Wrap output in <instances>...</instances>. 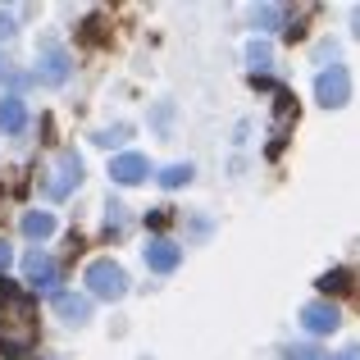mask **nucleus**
I'll return each mask as SVG.
<instances>
[{
	"mask_svg": "<svg viewBox=\"0 0 360 360\" xmlns=\"http://www.w3.org/2000/svg\"><path fill=\"white\" fill-rule=\"evenodd\" d=\"M87 288H91V297H101V301H119L123 292H128V274H123L115 260H91L87 264Z\"/></svg>",
	"mask_w": 360,
	"mask_h": 360,
	"instance_id": "nucleus-1",
	"label": "nucleus"
},
{
	"mask_svg": "<svg viewBox=\"0 0 360 360\" xmlns=\"http://www.w3.org/2000/svg\"><path fill=\"white\" fill-rule=\"evenodd\" d=\"M315 96L324 110H342L347 101H352V73H347V64H328L324 73L315 78Z\"/></svg>",
	"mask_w": 360,
	"mask_h": 360,
	"instance_id": "nucleus-2",
	"label": "nucleus"
},
{
	"mask_svg": "<svg viewBox=\"0 0 360 360\" xmlns=\"http://www.w3.org/2000/svg\"><path fill=\"white\" fill-rule=\"evenodd\" d=\"M23 274H27V288H32V292H51V297H55V278H60V269H55V260L46 251L32 246V251L23 255Z\"/></svg>",
	"mask_w": 360,
	"mask_h": 360,
	"instance_id": "nucleus-3",
	"label": "nucleus"
},
{
	"mask_svg": "<svg viewBox=\"0 0 360 360\" xmlns=\"http://www.w3.org/2000/svg\"><path fill=\"white\" fill-rule=\"evenodd\" d=\"M110 178H115L119 187H137V183L150 178V160L137 155V150H123V155L110 160Z\"/></svg>",
	"mask_w": 360,
	"mask_h": 360,
	"instance_id": "nucleus-4",
	"label": "nucleus"
},
{
	"mask_svg": "<svg viewBox=\"0 0 360 360\" xmlns=\"http://www.w3.org/2000/svg\"><path fill=\"white\" fill-rule=\"evenodd\" d=\"M338 324H342V310H338L333 301H310V306L301 310V328H306V333H333Z\"/></svg>",
	"mask_w": 360,
	"mask_h": 360,
	"instance_id": "nucleus-5",
	"label": "nucleus"
},
{
	"mask_svg": "<svg viewBox=\"0 0 360 360\" xmlns=\"http://www.w3.org/2000/svg\"><path fill=\"white\" fill-rule=\"evenodd\" d=\"M69 69H73V60L64 51H51V55H41L37 60V82H46V87H60L64 78H69Z\"/></svg>",
	"mask_w": 360,
	"mask_h": 360,
	"instance_id": "nucleus-6",
	"label": "nucleus"
},
{
	"mask_svg": "<svg viewBox=\"0 0 360 360\" xmlns=\"http://www.w3.org/2000/svg\"><path fill=\"white\" fill-rule=\"evenodd\" d=\"M178 260H183L178 242H169V238H155V242H146V264H150L155 274H169V269H178Z\"/></svg>",
	"mask_w": 360,
	"mask_h": 360,
	"instance_id": "nucleus-7",
	"label": "nucleus"
},
{
	"mask_svg": "<svg viewBox=\"0 0 360 360\" xmlns=\"http://www.w3.org/2000/svg\"><path fill=\"white\" fill-rule=\"evenodd\" d=\"M55 169H60V174H55V183H51V196H69L73 187L82 183V160L69 150V155H60V165H55Z\"/></svg>",
	"mask_w": 360,
	"mask_h": 360,
	"instance_id": "nucleus-8",
	"label": "nucleus"
},
{
	"mask_svg": "<svg viewBox=\"0 0 360 360\" xmlns=\"http://www.w3.org/2000/svg\"><path fill=\"white\" fill-rule=\"evenodd\" d=\"M55 310H60V319H69V324H87V315H91L82 292H55Z\"/></svg>",
	"mask_w": 360,
	"mask_h": 360,
	"instance_id": "nucleus-9",
	"label": "nucleus"
},
{
	"mask_svg": "<svg viewBox=\"0 0 360 360\" xmlns=\"http://www.w3.org/2000/svg\"><path fill=\"white\" fill-rule=\"evenodd\" d=\"M23 128H27L23 96H0V132H23Z\"/></svg>",
	"mask_w": 360,
	"mask_h": 360,
	"instance_id": "nucleus-10",
	"label": "nucleus"
},
{
	"mask_svg": "<svg viewBox=\"0 0 360 360\" xmlns=\"http://www.w3.org/2000/svg\"><path fill=\"white\" fill-rule=\"evenodd\" d=\"M51 233H55V214H46V210H27L23 214V238L41 242V238H51Z\"/></svg>",
	"mask_w": 360,
	"mask_h": 360,
	"instance_id": "nucleus-11",
	"label": "nucleus"
},
{
	"mask_svg": "<svg viewBox=\"0 0 360 360\" xmlns=\"http://www.w3.org/2000/svg\"><path fill=\"white\" fill-rule=\"evenodd\" d=\"M251 23L260 27V32H274V27H283V5H255V9H251Z\"/></svg>",
	"mask_w": 360,
	"mask_h": 360,
	"instance_id": "nucleus-12",
	"label": "nucleus"
},
{
	"mask_svg": "<svg viewBox=\"0 0 360 360\" xmlns=\"http://www.w3.org/2000/svg\"><path fill=\"white\" fill-rule=\"evenodd\" d=\"M246 64H251V69H269V64H274L269 46H264V41H251V46H246Z\"/></svg>",
	"mask_w": 360,
	"mask_h": 360,
	"instance_id": "nucleus-13",
	"label": "nucleus"
},
{
	"mask_svg": "<svg viewBox=\"0 0 360 360\" xmlns=\"http://www.w3.org/2000/svg\"><path fill=\"white\" fill-rule=\"evenodd\" d=\"M183 183H192V165H174L160 174V187H183Z\"/></svg>",
	"mask_w": 360,
	"mask_h": 360,
	"instance_id": "nucleus-14",
	"label": "nucleus"
},
{
	"mask_svg": "<svg viewBox=\"0 0 360 360\" xmlns=\"http://www.w3.org/2000/svg\"><path fill=\"white\" fill-rule=\"evenodd\" d=\"M319 288H324V292H347V288H352V278H347L342 269H333V274H324V278H319Z\"/></svg>",
	"mask_w": 360,
	"mask_h": 360,
	"instance_id": "nucleus-15",
	"label": "nucleus"
},
{
	"mask_svg": "<svg viewBox=\"0 0 360 360\" xmlns=\"http://www.w3.org/2000/svg\"><path fill=\"white\" fill-rule=\"evenodd\" d=\"M128 137V128L123 123H115V128H105V132H96V146H119V141Z\"/></svg>",
	"mask_w": 360,
	"mask_h": 360,
	"instance_id": "nucleus-16",
	"label": "nucleus"
},
{
	"mask_svg": "<svg viewBox=\"0 0 360 360\" xmlns=\"http://www.w3.org/2000/svg\"><path fill=\"white\" fill-rule=\"evenodd\" d=\"M288 360H319V352L315 347H306V342H297V347H288V352H283Z\"/></svg>",
	"mask_w": 360,
	"mask_h": 360,
	"instance_id": "nucleus-17",
	"label": "nucleus"
},
{
	"mask_svg": "<svg viewBox=\"0 0 360 360\" xmlns=\"http://www.w3.org/2000/svg\"><path fill=\"white\" fill-rule=\"evenodd\" d=\"M9 264H14V251H9V242H0V274H5Z\"/></svg>",
	"mask_w": 360,
	"mask_h": 360,
	"instance_id": "nucleus-18",
	"label": "nucleus"
},
{
	"mask_svg": "<svg viewBox=\"0 0 360 360\" xmlns=\"http://www.w3.org/2000/svg\"><path fill=\"white\" fill-rule=\"evenodd\" d=\"M333 360H360V347H342V352H338Z\"/></svg>",
	"mask_w": 360,
	"mask_h": 360,
	"instance_id": "nucleus-19",
	"label": "nucleus"
},
{
	"mask_svg": "<svg viewBox=\"0 0 360 360\" xmlns=\"http://www.w3.org/2000/svg\"><path fill=\"white\" fill-rule=\"evenodd\" d=\"M9 32H14V18H9V14H0V37H9Z\"/></svg>",
	"mask_w": 360,
	"mask_h": 360,
	"instance_id": "nucleus-20",
	"label": "nucleus"
},
{
	"mask_svg": "<svg viewBox=\"0 0 360 360\" xmlns=\"http://www.w3.org/2000/svg\"><path fill=\"white\" fill-rule=\"evenodd\" d=\"M356 37H360V9H356Z\"/></svg>",
	"mask_w": 360,
	"mask_h": 360,
	"instance_id": "nucleus-21",
	"label": "nucleus"
},
{
	"mask_svg": "<svg viewBox=\"0 0 360 360\" xmlns=\"http://www.w3.org/2000/svg\"><path fill=\"white\" fill-rule=\"evenodd\" d=\"M0 73H5V60H0Z\"/></svg>",
	"mask_w": 360,
	"mask_h": 360,
	"instance_id": "nucleus-22",
	"label": "nucleus"
}]
</instances>
